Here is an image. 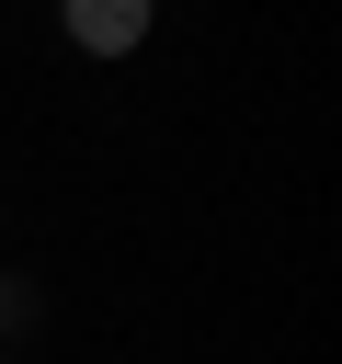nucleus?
I'll list each match as a JSON object with an SVG mask.
<instances>
[{
    "mask_svg": "<svg viewBox=\"0 0 342 364\" xmlns=\"http://www.w3.org/2000/svg\"><path fill=\"white\" fill-rule=\"evenodd\" d=\"M148 23H160V0H57V34L80 57H137Z\"/></svg>",
    "mask_w": 342,
    "mask_h": 364,
    "instance_id": "f257e3e1",
    "label": "nucleus"
}]
</instances>
